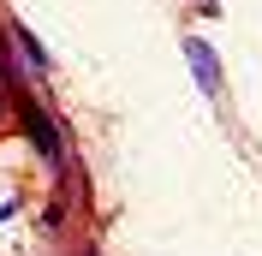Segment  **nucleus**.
Returning <instances> with one entry per match:
<instances>
[{
	"label": "nucleus",
	"instance_id": "nucleus-3",
	"mask_svg": "<svg viewBox=\"0 0 262 256\" xmlns=\"http://www.w3.org/2000/svg\"><path fill=\"white\" fill-rule=\"evenodd\" d=\"M196 12H203V18H209V12H221V0H196Z\"/></svg>",
	"mask_w": 262,
	"mask_h": 256
},
{
	"label": "nucleus",
	"instance_id": "nucleus-1",
	"mask_svg": "<svg viewBox=\"0 0 262 256\" xmlns=\"http://www.w3.org/2000/svg\"><path fill=\"white\" fill-rule=\"evenodd\" d=\"M12 101H18V125L30 131V149L42 161H48L54 173H66V137H60V125H54L48 113H42V101H36V90L24 83V90H12Z\"/></svg>",
	"mask_w": 262,
	"mask_h": 256
},
{
	"label": "nucleus",
	"instance_id": "nucleus-2",
	"mask_svg": "<svg viewBox=\"0 0 262 256\" xmlns=\"http://www.w3.org/2000/svg\"><path fill=\"white\" fill-rule=\"evenodd\" d=\"M185 60H191V72H196V90L209 101H221L227 96V78H221V60H214V48L203 42V36H185Z\"/></svg>",
	"mask_w": 262,
	"mask_h": 256
}]
</instances>
